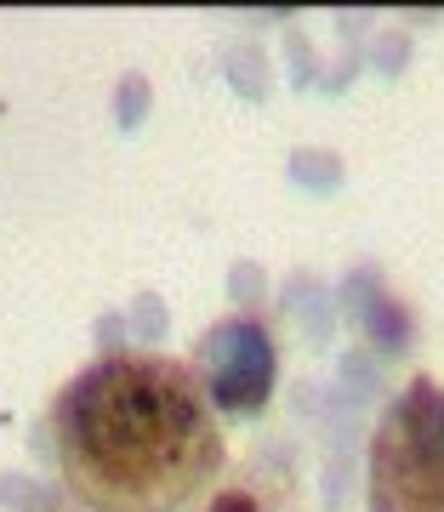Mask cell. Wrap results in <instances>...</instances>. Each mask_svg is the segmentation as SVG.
Instances as JSON below:
<instances>
[{
  "instance_id": "obj_1",
  "label": "cell",
  "mask_w": 444,
  "mask_h": 512,
  "mask_svg": "<svg viewBox=\"0 0 444 512\" xmlns=\"http://www.w3.org/2000/svg\"><path fill=\"white\" fill-rule=\"evenodd\" d=\"M63 484L86 512H183L222 473L200 376L166 353H103L52 404Z\"/></svg>"
},
{
  "instance_id": "obj_2",
  "label": "cell",
  "mask_w": 444,
  "mask_h": 512,
  "mask_svg": "<svg viewBox=\"0 0 444 512\" xmlns=\"http://www.w3.org/2000/svg\"><path fill=\"white\" fill-rule=\"evenodd\" d=\"M370 512H444V382L410 376L370 427Z\"/></svg>"
},
{
  "instance_id": "obj_3",
  "label": "cell",
  "mask_w": 444,
  "mask_h": 512,
  "mask_svg": "<svg viewBox=\"0 0 444 512\" xmlns=\"http://www.w3.org/2000/svg\"><path fill=\"white\" fill-rule=\"evenodd\" d=\"M194 376H200L211 410H228V416H251L268 404L274 393V336L262 319L251 313H234V319H217V325L200 336V353H194Z\"/></svg>"
},
{
  "instance_id": "obj_4",
  "label": "cell",
  "mask_w": 444,
  "mask_h": 512,
  "mask_svg": "<svg viewBox=\"0 0 444 512\" xmlns=\"http://www.w3.org/2000/svg\"><path fill=\"white\" fill-rule=\"evenodd\" d=\"M205 512H285V507H279L274 495H262L257 484H228V490L211 495Z\"/></svg>"
}]
</instances>
